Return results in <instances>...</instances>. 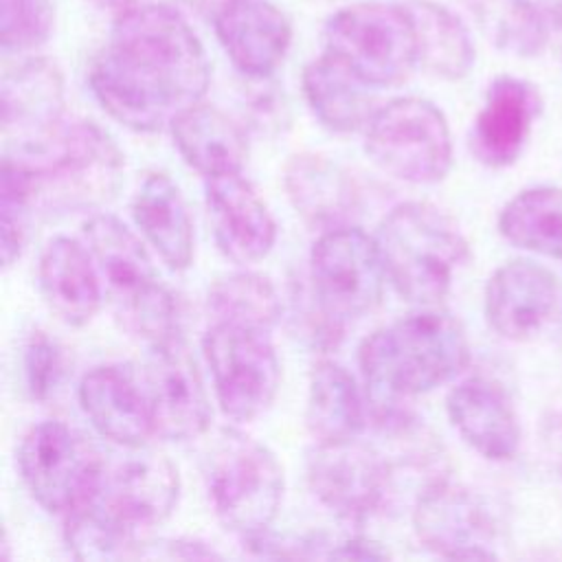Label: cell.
<instances>
[{"mask_svg": "<svg viewBox=\"0 0 562 562\" xmlns=\"http://www.w3.org/2000/svg\"><path fill=\"white\" fill-rule=\"evenodd\" d=\"M364 151L389 176L432 184L452 167V136L443 112L428 99L400 97L375 110Z\"/></svg>", "mask_w": 562, "mask_h": 562, "instance_id": "cell-8", "label": "cell"}, {"mask_svg": "<svg viewBox=\"0 0 562 562\" xmlns=\"http://www.w3.org/2000/svg\"><path fill=\"white\" fill-rule=\"evenodd\" d=\"M446 411L461 439L481 457L507 461L516 454L520 426L509 397L498 384L485 378H468L450 389Z\"/></svg>", "mask_w": 562, "mask_h": 562, "instance_id": "cell-23", "label": "cell"}, {"mask_svg": "<svg viewBox=\"0 0 562 562\" xmlns=\"http://www.w3.org/2000/svg\"><path fill=\"white\" fill-rule=\"evenodd\" d=\"M4 151L29 149L50 138L64 123V75L44 57L9 68L0 90Z\"/></svg>", "mask_w": 562, "mask_h": 562, "instance_id": "cell-16", "label": "cell"}, {"mask_svg": "<svg viewBox=\"0 0 562 562\" xmlns=\"http://www.w3.org/2000/svg\"><path fill=\"white\" fill-rule=\"evenodd\" d=\"M53 24V0H0V44L4 53L35 50L48 42Z\"/></svg>", "mask_w": 562, "mask_h": 562, "instance_id": "cell-35", "label": "cell"}, {"mask_svg": "<svg viewBox=\"0 0 562 562\" xmlns=\"http://www.w3.org/2000/svg\"><path fill=\"white\" fill-rule=\"evenodd\" d=\"M389 283L419 305L439 303L454 272L468 263L470 246L459 224L428 202H402L380 222L375 235Z\"/></svg>", "mask_w": 562, "mask_h": 562, "instance_id": "cell-3", "label": "cell"}, {"mask_svg": "<svg viewBox=\"0 0 562 562\" xmlns=\"http://www.w3.org/2000/svg\"><path fill=\"white\" fill-rule=\"evenodd\" d=\"M169 127L182 160L204 178L241 173L248 158V132L222 110L195 103L182 110Z\"/></svg>", "mask_w": 562, "mask_h": 562, "instance_id": "cell-26", "label": "cell"}, {"mask_svg": "<svg viewBox=\"0 0 562 562\" xmlns=\"http://www.w3.org/2000/svg\"><path fill=\"white\" fill-rule=\"evenodd\" d=\"M22 373L26 393L35 402L50 400L61 386L66 373L64 351L46 331L37 329L29 336L22 353Z\"/></svg>", "mask_w": 562, "mask_h": 562, "instance_id": "cell-37", "label": "cell"}, {"mask_svg": "<svg viewBox=\"0 0 562 562\" xmlns=\"http://www.w3.org/2000/svg\"><path fill=\"white\" fill-rule=\"evenodd\" d=\"M417 540L441 558H496V529L483 501L463 485L439 479L419 490L413 507Z\"/></svg>", "mask_w": 562, "mask_h": 562, "instance_id": "cell-14", "label": "cell"}, {"mask_svg": "<svg viewBox=\"0 0 562 562\" xmlns=\"http://www.w3.org/2000/svg\"><path fill=\"white\" fill-rule=\"evenodd\" d=\"M101 454L59 419L33 424L18 448V470L33 501L48 514L70 512L92 487Z\"/></svg>", "mask_w": 562, "mask_h": 562, "instance_id": "cell-11", "label": "cell"}, {"mask_svg": "<svg viewBox=\"0 0 562 562\" xmlns=\"http://www.w3.org/2000/svg\"><path fill=\"white\" fill-rule=\"evenodd\" d=\"M270 77H246L248 86L239 99L244 130L261 138H274L290 125L285 92Z\"/></svg>", "mask_w": 562, "mask_h": 562, "instance_id": "cell-36", "label": "cell"}, {"mask_svg": "<svg viewBox=\"0 0 562 562\" xmlns=\"http://www.w3.org/2000/svg\"><path fill=\"white\" fill-rule=\"evenodd\" d=\"M204 200L217 248L235 263L261 261L277 241V224L241 173L204 178Z\"/></svg>", "mask_w": 562, "mask_h": 562, "instance_id": "cell-18", "label": "cell"}, {"mask_svg": "<svg viewBox=\"0 0 562 562\" xmlns=\"http://www.w3.org/2000/svg\"><path fill=\"white\" fill-rule=\"evenodd\" d=\"M213 323H233L272 331L281 321L283 303L272 281L259 272H231L220 277L206 296Z\"/></svg>", "mask_w": 562, "mask_h": 562, "instance_id": "cell-31", "label": "cell"}, {"mask_svg": "<svg viewBox=\"0 0 562 562\" xmlns=\"http://www.w3.org/2000/svg\"><path fill=\"white\" fill-rule=\"evenodd\" d=\"M213 389L222 413L235 422L259 417L274 400L281 364L270 331L213 323L202 338Z\"/></svg>", "mask_w": 562, "mask_h": 562, "instance_id": "cell-9", "label": "cell"}, {"mask_svg": "<svg viewBox=\"0 0 562 562\" xmlns=\"http://www.w3.org/2000/svg\"><path fill=\"white\" fill-rule=\"evenodd\" d=\"M558 294V279L549 268L531 259L507 261L485 285L487 323L507 340H531L553 318Z\"/></svg>", "mask_w": 562, "mask_h": 562, "instance_id": "cell-17", "label": "cell"}, {"mask_svg": "<svg viewBox=\"0 0 562 562\" xmlns=\"http://www.w3.org/2000/svg\"><path fill=\"white\" fill-rule=\"evenodd\" d=\"M209 81L204 46L184 15L154 0L116 13L88 72L99 105L143 134L160 132L182 110L202 103Z\"/></svg>", "mask_w": 562, "mask_h": 562, "instance_id": "cell-1", "label": "cell"}, {"mask_svg": "<svg viewBox=\"0 0 562 562\" xmlns=\"http://www.w3.org/2000/svg\"><path fill=\"white\" fill-rule=\"evenodd\" d=\"M160 547L165 551H158L160 558H222L213 547H206L198 540H162Z\"/></svg>", "mask_w": 562, "mask_h": 562, "instance_id": "cell-40", "label": "cell"}, {"mask_svg": "<svg viewBox=\"0 0 562 562\" xmlns=\"http://www.w3.org/2000/svg\"><path fill=\"white\" fill-rule=\"evenodd\" d=\"M468 360L463 325L432 305L375 329L358 349L371 404H393L432 391L461 373Z\"/></svg>", "mask_w": 562, "mask_h": 562, "instance_id": "cell-2", "label": "cell"}, {"mask_svg": "<svg viewBox=\"0 0 562 562\" xmlns=\"http://www.w3.org/2000/svg\"><path fill=\"white\" fill-rule=\"evenodd\" d=\"M310 279L314 299L338 325L371 312L389 281L375 237L358 226L321 233L310 255Z\"/></svg>", "mask_w": 562, "mask_h": 562, "instance_id": "cell-10", "label": "cell"}, {"mask_svg": "<svg viewBox=\"0 0 562 562\" xmlns=\"http://www.w3.org/2000/svg\"><path fill=\"white\" fill-rule=\"evenodd\" d=\"M325 558L338 560H384L389 558L386 549L364 536H345V538H329Z\"/></svg>", "mask_w": 562, "mask_h": 562, "instance_id": "cell-38", "label": "cell"}, {"mask_svg": "<svg viewBox=\"0 0 562 562\" xmlns=\"http://www.w3.org/2000/svg\"><path fill=\"white\" fill-rule=\"evenodd\" d=\"M301 86L314 116L338 134L367 127L378 110L371 86L327 53L303 68Z\"/></svg>", "mask_w": 562, "mask_h": 562, "instance_id": "cell-27", "label": "cell"}, {"mask_svg": "<svg viewBox=\"0 0 562 562\" xmlns=\"http://www.w3.org/2000/svg\"><path fill=\"white\" fill-rule=\"evenodd\" d=\"M542 446L555 474L562 479V413H549L542 419Z\"/></svg>", "mask_w": 562, "mask_h": 562, "instance_id": "cell-39", "label": "cell"}, {"mask_svg": "<svg viewBox=\"0 0 562 562\" xmlns=\"http://www.w3.org/2000/svg\"><path fill=\"white\" fill-rule=\"evenodd\" d=\"M123 450L125 454L114 461L103 459L92 487L81 501H90L138 533L171 516L180 498V474L162 452L145 446Z\"/></svg>", "mask_w": 562, "mask_h": 562, "instance_id": "cell-12", "label": "cell"}, {"mask_svg": "<svg viewBox=\"0 0 562 562\" xmlns=\"http://www.w3.org/2000/svg\"><path fill=\"white\" fill-rule=\"evenodd\" d=\"M37 202L33 173L11 156H2L0 171V250L2 266L11 268L24 248L29 217Z\"/></svg>", "mask_w": 562, "mask_h": 562, "instance_id": "cell-34", "label": "cell"}, {"mask_svg": "<svg viewBox=\"0 0 562 562\" xmlns=\"http://www.w3.org/2000/svg\"><path fill=\"white\" fill-rule=\"evenodd\" d=\"M193 9H198V11H202V13H215L226 0H187Z\"/></svg>", "mask_w": 562, "mask_h": 562, "instance_id": "cell-42", "label": "cell"}, {"mask_svg": "<svg viewBox=\"0 0 562 562\" xmlns=\"http://www.w3.org/2000/svg\"><path fill=\"white\" fill-rule=\"evenodd\" d=\"M143 384L158 437L167 441H189L206 432L211 424L209 395L182 338L149 347Z\"/></svg>", "mask_w": 562, "mask_h": 562, "instance_id": "cell-15", "label": "cell"}, {"mask_svg": "<svg viewBox=\"0 0 562 562\" xmlns=\"http://www.w3.org/2000/svg\"><path fill=\"white\" fill-rule=\"evenodd\" d=\"M283 187L301 220L321 233L351 226L360 213V189L351 173L323 154H292L283 165Z\"/></svg>", "mask_w": 562, "mask_h": 562, "instance_id": "cell-22", "label": "cell"}, {"mask_svg": "<svg viewBox=\"0 0 562 562\" xmlns=\"http://www.w3.org/2000/svg\"><path fill=\"white\" fill-rule=\"evenodd\" d=\"M64 540L77 560L140 558L138 533L123 527L90 501H79L64 514Z\"/></svg>", "mask_w": 562, "mask_h": 562, "instance_id": "cell-32", "label": "cell"}, {"mask_svg": "<svg viewBox=\"0 0 562 562\" xmlns=\"http://www.w3.org/2000/svg\"><path fill=\"white\" fill-rule=\"evenodd\" d=\"M325 53L371 88L400 86L417 66V40L411 15L402 2H358L345 7L325 24Z\"/></svg>", "mask_w": 562, "mask_h": 562, "instance_id": "cell-7", "label": "cell"}, {"mask_svg": "<svg viewBox=\"0 0 562 562\" xmlns=\"http://www.w3.org/2000/svg\"><path fill=\"white\" fill-rule=\"evenodd\" d=\"M204 483L220 522L241 538L270 529L285 487L277 454L237 428H222L213 437Z\"/></svg>", "mask_w": 562, "mask_h": 562, "instance_id": "cell-6", "label": "cell"}, {"mask_svg": "<svg viewBox=\"0 0 562 562\" xmlns=\"http://www.w3.org/2000/svg\"><path fill=\"white\" fill-rule=\"evenodd\" d=\"M86 244L108 285L119 325L147 345L180 334L178 301L160 283L143 239L110 213L83 224Z\"/></svg>", "mask_w": 562, "mask_h": 562, "instance_id": "cell-4", "label": "cell"}, {"mask_svg": "<svg viewBox=\"0 0 562 562\" xmlns=\"http://www.w3.org/2000/svg\"><path fill=\"white\" fill-rule=\"evenodd\" d=\"M90 2H92V4H97L99 9H110V11L121 13V11H127V9L136 7V4L149 2V0H90Z\"/></svg>", "mask_w": 562, "mask_h": 562, "instance_id": "cell-41", "label": "cell"}, {"mask_svg": "<svg viewBox=\"0 0 562 562\" xmlns=\"http://www.w3.org/2000/svg\"><path fill=\"white\" fill-rule=\"evenodd\" d=\"M215 35L244 77H270L292 42V24L270 0H226L213 15Z\"/></svg>", "mask_w": 562, "mask_h": 562, "instance_id": "cell-19", "label": "cell"}, {"mask_svg": "<svg viewBox=\"0 0 562 562\" xmlns=\"http://www.w3.org/2000/svg\"><path fill=\"white\" fill-rule=\"evenodd\" d=\"M132 217L171 270H187L193 261L195 233L180 187L162 171H149L132 198Z\"/></svg>", "mask_w": 562, "mask_h": 562, "instance_id": "cell-25", "label": "cell"}, {"mask_svg": "<svg viewBox=\"0 0 562 562\" xmlns=\"http://www.w3.org/2000/svg\"><path fill=\"white\" fill-rule=\"evenodd\" d=\"M305 476L318 503L347 522L375 516L395 490L380 452L358 439L316 443L307 452Z\"/></svg>", "mask_w": 562, "mask_h": 562, "instance_id": "cell-13", "label": "cell"}, {"mask_svg": "<svg viewBox=\"0 0 562 562\" xmlns=\"http://www.w3.org/2000/svg\"><path fill=\"white\" fill-rule=\"evenodd\" d=\"M540 114L538 90L518 77H496L470 134L472 154L487 167H507L520 154Z\"/></svg>", "mask_w": 562, "mask_h": 562, "instance_id": "cell-21", "label": "cell"}, {"mask_svg": "<svg viewBox=\"0 0 562 562\" xmlns=\"http://www.w3.org/2000/svg\"><path fill=\"white\" fill-rule=\"evenodd\" d=\"M40 292L50 312L70 327L86 325L101 307V272L83 244L53 237L40 257Z\"/></svg>", "mask_w": 562, "mask_h": 562, "instance_id": "cell-24", "label": "cell"}, {"mask_svg": "<svg viewBox=\"0 0 562 562\" xmlns=\"http://www.w3.org/2000/svg\"><path fill=\"white\" fill-rule=\"evenodd\" d=\"M35 178L37 202L57 211L94 209L119 191L125 156L114 138L92 121L61 123L44 143L4 151Z\"/></svg>", "mask_w": 562, "mask_h": 562, "instance_id": "cell-5", "label": "cell"}, {"mask_svg": "<svg viewBox=\"0 0 562 562\" xmlns=\"http://www.w3.org/2000/svg\"><path fill=\"white\" fill-rule=\"evenodd\" d=\"M402 7L415 29L417 64L435 77L463 79L474 66L476 50L461 18L435 0H404Z\"/></svg>", "mask_w": 562, "mask_h": 562, "instance_id": "cell-29", "label": "cell"}, {"mask_svg": "<svg viewBox=\"0 0 562 562\" xmlns=\"http://www.w3.org/2000/svg\"><path fill=\"white\" fill-rule=\"evenodd\" d=\"M79 404L92 428L121 448L145 446L156 435L145 384L127 367L90 369L79 382Z\"/></svg>", "mask_w": 562, "mask_h": 562, "instance_id": "cell-20", "label": "cell"}, {"mask_svg": "<svg viewBox=\"0 0 562 562\" xmlns=\"http://www.w3.org/2000/svg\"><path fill=\"white\" fill-rule=\"evenodd\" d=\"M498 231L522 250L562 259V189L540 184L516 193L498 215Z\"/></svg>", "mask_w": 562, "mask_h": 562, "instance_id": "cell-30", "label": "cell"}, {"mask_svg": "<svg viewBox=\"0 0 562 562\" xmlns=\"http://www.w3.org/2000/svg\"><path fill=\"white\" fill-rule=\"evenodd\" d=\"M479 20L496 48L512 55L533 57L549 40V18L531 0H485L479 7Z\"/></svg>", "mask_w": 562, "mask_h": 562, "instance_id": "cell-33", "label": "cell"}, {"mask_svg": "<svg viewBox=\"0 0 562 562\" xmlns=\"http://www.w3.org/2000/svg\"><path fill=\"white\" fill-rule=\"evenodd\" d=\"M305 424L316 443L356 439L367 424V408L353 375L334 360H321L310 375Z\"/></svg>", "mask_w": 562, "mask_h": 562, "instance_id": "cell-28", "label": "cell"}]
</instances>
